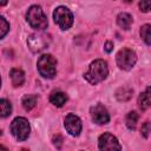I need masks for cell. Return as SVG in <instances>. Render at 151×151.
<instances>
[{
	"mask_svg": "<svg viewBox=\"0 0 151 151\" xmlns=\"http://www.w3.org/2000/svg\"><path fill=\"white\" fill-rule=\"evenodd\" d=\"M26 18H27V21L31 25V27L37 29V31H42L48 25V21H47L45 13L42 12L41 7L37 6V5H33L28 8Z\"/></svg>",
	"mask_w": 151,
	"mask_h": 151,
	"instance_id": "cell-2",
	"label": "cell"
},
{
	"mask_svg": "<svg viewBox=\"0 0 151 151\" xmlns=\"http://www.w3.org/2000/svg\"><path fill=\"white\" fill-rule=\"evenodd\" d=\"M112 48H113V44L111 41H106V44H105V51L106 52H111Z\"/></svg>",
	"mask_w": 151,
	"mask_h": 151,
	"instance_id": "cell-24",
	"label": "cell"
},
{
	"mask_svg": "<svg viewBox=\"0 0 151 151\" xmlns=\"http://www.w3.org/2000/svg\"><path fill=\"white\" fill-rule=\"evenodd\" d=\"M57 60L51 54H44L38 59L39 73L45 78H53L57 72Z\"/></svg>",
	"mask_w": 151,
	"mask_h": 151,
	"instance_id": "cell-3",
	"label": "cell"
},
{
	"mask_svg": "<svg viewBox=\"0 0 151 151\" xmlns=\"http://www.w3.org/2000/svg\"><path fill=\"white\" fill-rule=\"evenodd\" d=\"M117 65L123 70H130L137 61L136 53L130 48H123L117 53Z\"/></svg>",
	"mask_w": 151,
	"mask_h": 151,
	"instance_id": "cell-7",
	"label": "cell"
},
{
	"mask_svg": "<svg viewBox=\"0 0 151 151\" xmlns=\"http://www.w3.org/2000/svg\"><path fill=\"white\" fill-rule=\"evenodd\" d=\"M65 127L70 134L78 136L81 131V122L76 114L68 113L65 118Z\"/></svg>",
	"mask_w": 151,
	"mask_h": 151,
	"instance_id": "cell-10",
	"label": "cell"
},
{
	"mask_svg": "<svg viewBox=\"0 0 151 151\" xmlns=\"http://www.w3.org/2000/svg\"><path fill=\"white\" fill-rule=\"evenodd\" d=\"M11 132L18 140H25L29 136V124L27 119L17 117L11 124Z\"/></svg>",
	"mask_w": 151,
	"mask_h": 151,
	"instance_id": "cell-5",
	"label": "cell"
},
{
	"mask_svg": "<svg viewBox=\"0 0 151 151\" xmlns=\"http://www.w3.org/2000/svg\"><path fill=\"white\" fill-rule=\"evenodd\" d=\"M132 93H133V90H132L131 87L124 86V87H120V88L116 92V97H117L118 100L125 101V100H129V99L132 97Z\"/></svg>",
	"mask_w": 151,
	"mask_h": 151,
	"instance_id": "cell-15",
	"label": "cell"
},
{
	"mask_svg": "<svg viewBox=\"0 0 151 151\" xmlns=\"http://www.w3.org/2000/svg\"><path fill=\"white\" fill-rule=\"evenodd\" d=\"M138 105L142 110H146L151 106V86H149L138 97Z\"/></svg>",
	"mask_w": 151,
	"mask_h": 151,
	"instance_id": "cell-11",
	"label": "cell"
},
{
	"mask_svg": "<svg viewBox=\"0 0 151 151\" xmlns=\"http://www.w3.org/2000/svg\"><path fill=\"white\" fill-rule=\"evenodd\" d=\"M9 76H11L12 84L15 87L21 86L24 84V81H25V74H24V72L20 68H12Z\"/></svg>",
	"mask_w": 151,
	"mask_h": 151,
	"instance_id": "cell-12",
	"label": "cell"
},
{
	"mask_svg": "<svg viewBox=\"0 0 151 151\" xmlns=\"http://www.w3.org/2000/svg\"><path fill=\"white\" fill-rule=\"evenodd\" d=\"M9 29V25L4 17H0V37L4 38Z\"/></svg>",
	"mask_w": 151,
	"mask_h": 151,
	"instance_id": "cell-20",
	"label": "cell"
},
{
	"mask_svg": "<svg viewBox=\"0 0 151 151\" xmlns=\"http://www.w3.org/2000/svg\"><path fill=\"white\" fill-rule=\"evenodd\" d=\"M61 137L59 136V134H57V136H54L53 137V143H54V145L57 146V147H60V145H61Z\"/></svg>",
	"mask_w": 151,
	"mask_h": 151,
	"instance_id": "cell-23",
	"label": "cell"
},
{
	"mask_svg": "<svg viewBox=\"0 0 151 151\" xmlns=\"http://www.w3.org/2000/svg\"><path fill=\"white\" fill-rule=\"evenodd\" d=\"M53 18H54L55 24L61 29H68L73 24V14L65 6L57 7L53 12Z\"/></svg>",
	"mask_w": 151,
	"mask_h": 151,
	"instance_id": "cell-4",
	"label": "cell"
},
{
	"mask_svg": "<svg viewBox=\"0 0 151 151\" xmlns=\"http://www.w3.org/2000/svg\"><path fill=\"white\" fill-rule=\"evenodd\" d=\"M20 151H28V150H27V149H21Z\"/></svg>",
	"mask_w": 151,
	"mask_h": 151,
	"instance_id": "cell-26",
	"label": "cell"
},
{
	"mask_svg": "<svg viewBox=\"0 0 151 151\" xmlns=\"http://www.w3.org/2000/svg\"><path fill=\"white\" fill-rule=\"evenodd\" d=\"M151 131V124L150 123H144V125L142 126V134L144 137H147L149 136V132Z\"/></svg>",
	"mask_w": 151,
	"mask_h": 151,
	"instance_id": "cell-22",
	"label": "cell"
},
{
	"mask_svg": "<svg viewBox=\"0 0 151 151\" xmlns=\"http://www.w3.org/2000/svg\"><path fill=\"white\" fill-rule=\"evenodd\" d=\"M98 146H99L100 151H120L122 150V146H120L118 139L109 132L103 133L99 137Z\"/></svg>",
	"mask_w": 151,
	"mask_h": 151,
	"instance_id": "cell-8",
	"label": "cell"
},
{
	"mask_svg": "<svg viewBox=\"0 0 151 151\" xmlns=\"http://www.w3.org/2000/svg\"><path fill=\"white\" fill-rule=\"evenodd\" d=\"M140 37L146 45H151V25H143L140 27Z\"/></svg>",
	"mask_w": 151,
	"mask_h": 151,
	"instance_id": "cell-17",
	"label": "cell"
},
{
	"mask_svg": "<svg viewBox=\"0 0 151 151\" xmlns=\"http://www.w3.org/2000/svg\"><path fill=\"white\" fill-rule=\"evenodd\" d=\"M48 44H50V37L47 34H44V33L31 34L28 37V40H27L28 48L34 53L41 52L42 50H45L48 46Z\"/></svg>",
	"mask_w": 151,
	"mask_h": 151,
	"instance_id": "cell-6",
	"label": "cell"
},
{
	"mask_svg": "<svg viewBox=\"0 0 151 151\" xmlns=\"http://www.w3.org/2000/svg\"><path fill=\"white\" fill-rule=\"evenodd\" d=\"M107 73H109V68L106 61L98 59L91 63L88 71L85 73V79L91 84H98L107 77Z\"/></svg>",
	"mask_w": 151,
	"mask_h": 151,
	"instance_id": "cell-1",
	"label": "cell"
},
{
	"mask_svg": "<svg viewBox=\"0 0 151 151\" xmlns=\"http://www.w3.org/2000/svg\"><path fill=\"white\" fill-rule=\"evenodd\" d=\"M91 116H92V120L99 125L107 124L110 120L109 112L101 104H97L91 107Z\"/></svg>",
	"mask_w": 151,
	"mask_h": 151,
	"instance_id": "cell-9",
	"label": "cell"
},
{
	"mask_svg": "<svg viewBox=\"0 0 151 151\" xmlns=\"http://www.w3.org/2000/svg\"><path fill=\"white\" fill-rule=\"evenodd\" d=\"M0 111H1V117H7L12 112V105L7 99H1L0 100Z\"/></svg>",
	"mask_w": 151,
	"mask_h": 151,
	"instance_id": "cell-19",
	"label": "cell"
},
{
	"mask_svg": "<svg viewBox=\"0 0 151 151\" xmlns=\"http://www.w3.org/2000/svg\"><path fill=\"white\" fill-rule=\"evenodd\" d=\"M0 151H8V150H7V149H6L4 145H1V146H0Z\"/></svg>",
	"mask_w": 151,
	"mask_h": 151,
	"instance_id": "cell-25",
	"label": "cell"
},
{
	"mask_svg": "<svg viewBox=\"0 0 151 151\" xmlns=\"http://www.w3.org/2000/svg\"><path fill=\"white\" fill-rule=\"evenodd\" d=\"M22 106L26 111H31L35 104H37V97L33 96V94H26L24 98H22Z\"/></svg>",
	"mask_w": 151,
	"mask_h": 151,
	"instance_id": "cell-16",
	"label": "cell"
},
{
	"mask_svg": "<svg viewBox=\"0 0 151 151\" xmlns=\"http://www.w3.org/2000/svg\"><path fill=\"white\" fill-rule=\"evenodd\" d=\"M137 123H138V113L134 111L129 112V114L126 116V126L130 130H134L137 126Z\"/></svg>",
	"mask_w": 151,
	"mask_h": 151,
	"instance_id": "cell-18",
	"label": "cell"
},
{
	"mask_svg": "<svg viewBox=\"0 0 151 151\" xmlns=\"http://www.w3.org/2000/svg\"><path fill=\"white\" fill-rule=\"evenodd\" d=\"M139 8L142 12H149L151 11V0H143L139 2Z\"/></svg>",
	"mask_w": 151,
	"mask_h": 151,
	"instance_id": "cell-21",
	"label": "cell"
},
{
	"mask_svg": "<svg viewBox=\"0 0 151 151\" xmlns=\"http://www.w3.org/2000/svg\"><path fill=\"white\" fill-rule=\"evenodd\" d=\"M66 100H67V96L64 92H60V91H54L50 96V101L54 106H58V107H61L66 103Z\"/></svg>",
	"mask_w": 151,
	"mask_h": 151,
	"instance_id": "cell-13",
	"label": "cell"
},
{
	"mask_svg": "<svg viewBox=\"0 0 151 151\" xmlns=\"http://www.w3.org/2000/svg\"><path fill=\"white\" fill-rule=\"evenodd\" d=\"M117 24L124 28V29H129L131 24H132V17L129 13H120L117 17Z\"/></svg>",
	"mask_w": 151,
	"mask_h": 151,
	"instance_id": "cell-14",
	"label": "cell"
}]
</instances>
